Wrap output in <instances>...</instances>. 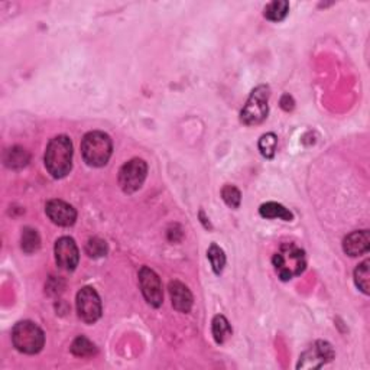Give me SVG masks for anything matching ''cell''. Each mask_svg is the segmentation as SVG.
Segmentation results:
<instances>
[{"label":"cell","instance_id":"cell-1","mask_svg":"<svg viewBox=\"0 0 370 370\" xmlns=\"http://www.w3.org/2000/svg\"><path fill=\"white\" fill-rule=\"evenodd\" d=\"M45 168L51 176L64 178L73 168V143L65 135L52 138L45 150Z\"/></svg>","mask_w":370,"mask_h":370},{"label":"cell","instance_id":"cell-2","mask_svg":"<svg viewBox=\"0 0 370 370\" xmlns=\"http://www.w3.org/2000/svg\"><path fill=\"white\" fill-rule=\"evenodd\" d=\"M272 264L282 281H291L305 270V252L294 243H285L281 246L279 251L273 255Z\"/></svg>","mask_w":370,"mask_h":370},{"label":"cell","instance_id":"cell-3","mask_svg":"<svg viewBox=\"0 0 370 370\" xmlns=\"http://www.w3.org/2000/svg\"><path fill=\"white\" fill-rule=\"evenodd\" d=\"M113 154V142L104 132H89L81 141V155L87 165L100 168L104 167Z\"/></svg>","mask_w":370,"mask_h":370},{"label":"cell","instance_id":"cell-4","mask_svg":"<svg viewBox=\"0 0 370 370\" xmlns=\"http://www.w3.org/2000/svg\"><path fill=\"white\" fill-rule=\"evenodd\" d=\"M12 343L21 353L36 354L44 349L45 334L35 323L19 321L12 330Z\"/></svg>","mask_w":370,"mask_h":370},{"label":"cell","instance_id":"cell-5","mask_svg":"<svg viewBox=\"0 0 370 370\" xmlns=\"http://www.w3.org/2000/svg\"><path fill=\"white\" fill-rule=\"evenodd\" d=\"M269 95L270 90L268 86H257L249 95L243 111L240 113V119L248 126H255L262 123L268 117L269 112Z\"/></svg>","mask_w":370,"mask_h":370},{"label":"cell","instance_id":"cell-6","mask_svg":"<svg viewBox=\"0 0 370 370\" xmlns=\"http://www.w3.org/2000/svg\"><path fill=\"white\" fill-rule=\"evenodd\" d=\"M148 175V165L143 159L135 158L126 162L119 171V185L123 193L133 194L141 189Z\"/></svg>","mask_w":370,"mask_h":370},{"label":"cell","instance_id":"cell-7","mask_svg":"<svg viewBox=\"0 0 370 370\" xmlns=\"http://www.w3.org/2000/svg\"><path fill=\"white\" fill-rule=\"evenodd\" d=\"M77 312L81 321L86 324H94L102 317V301L94 288L84 286L78 291Z\"/></svg>","mask_w":370,"mask_h":370},{"label":"cell","instance_id":"cell-8","mask_svg":"<svg viewBox=\"0 0 370 370\" xmlns=\"http://www.w3.org/2000/svg\"><path fill=\"white\" fill-rule=\"evenodd\" d=\"M139 285L142 294L146 299V303L158 308L162 305L163 294H162V284L158 277V273L148 266H142L139 270Z\"/></svg>","mask_w":370,"mask_h":370},{"label":"cell","instance_id":"cell-9","mask_svg":"<svg viewBox=\"0 0 370 370\" xmlns=\"http://www.w3.org/2000/svg\"><path fill=\"white\" fill-rule=\"evenodd\" d=\"M334 359V350L330 343L317 341L312 347L305 350L299 358L298 369H317Z\"/></svg>","mask_w":370,"mask_h":370},{"label":"cell","instance_id":"cell-10","mask_svg":"<svg viewBox=\"0 0 370 370\" xmlns=\"http://www.w3.org/2000/svg\"><path fill=\"white\" fill-rule=\"evenodd\" d=\"M56 262L64 270H74L78 265L80 252L74 239L64 236L56 242Z\"/></svg>","mask_w":370,"mask_h":370},{"label":"cell","instance_id":"cell-11","mask_svg":"<svg viewBox=\"0 0 370 370\" xmlns=\"http://www.w3.org/2000/svg\"><path fill=\"white\" fill-rule=\"evenodd\" d=\"M45 213L48 216L49 220L61 227H70L76 223L77 220V211L68 203L62 200H51L48 201Z\"/></svg>","mask_w":370,"mask_h":370},{"label":"cell","instance_id":"cell-12","mask_svg":"<svg viewBox=\"0 0 370 370\" xmlns=\"http://www.w3.org/2000/svg\"><path fill=\"white\" fill-rule=\"evenodd\" d=\"M168 290L172 301V307L180 312L185 314L189 312L191 308H193L194 298L193 294L188 290V286L180 281H171Z\"/></svg>","mask_w":370,"mask_h":370},{"label":"cell","instance_id":"cell-13","mask_svg":"<svg viewBox=\"0 0 370 370\" xmlns=\"http://www.w3.org/2000/svg\"><path fill=\"white\" fill-rule=\"evenodd\" d=\"M370 249V236L367 230L353 231L343 240V251L346 255L354 257L367 253Z\"/></svg>","mask_w":370,"mask_h":370},{"label":"cell","instance_id":"cell-14","mask_svg":"<svg viewBox=\"0 0 370 370\" xmlns=\"http://www.w3.org/2000/svg\"><path fill=\"white\" fill-rule=\"evenodd\" d=\"M30 159H31V155L28 154V150L21 146H13L5 152V165L12 170H19V168L26 167L28 165Z\"/></svg>","mask_w":370,"mask_h":370},{"label":"cell","instance_id":"cell-15","mask_svg":"<svg viewBox=\"0 0 370 370\" xmlns=\"http://www.w3.org/2000/svg\"><path fill=\"white\" fill-rule=\"evenodd\" d=\"M259 213L265 218H281L284 222H292L294 218V214L278 203L262 204L259 209Z\"/></svg>","mask_w":370,"mask_h":370},{"label":"cell","instance_id":"cell-16","mask_svg":"<svg viewBox=\"0 0 370 370\" xmlns=\"http://www.w3.org/2000/svg\"><path fill=\"white\" fill-rule=\"evenodd\" d=\"M288 12H290V3L285 0H275L265 6L264 16L270 22H281L286 18Z\"/></svg>","mask_w":370,"mask_h":370},{"label":"cell","instance_id":"cell-17","mask_svg":"<svg viewBox=\"0 0 370 370\" xmlns=\"http://www.w3.org/2000/svg\"><path fill=\"white\" fill-rule=\"evenodd\" d=\"M213 337L217 345H223L226 338L231 336V327L224 315H216L213 319Z\"/></svg>","mask_w":370,"mask_h":370},{"label":"cell","instance_id":"cell-18","mask_svg":"<svg viewBox=\"0 0 370 370\" xmlns=\"http://www.w3.org/2000/svg\"><path fill=\"white\" fill-rule=\"evenodd\" d=\"M71 353L77 358H91L95 353H97V349H95L94 343L90 341L84 336H78L71 345Z\"/></svg>","mask_w":370,"mask_h":370},{"label":"cell","instance_id":"cell-19","mask_svg":"<svg viewBox=\"0 0 370 370\" xmlns=\"http://www.w3.org/2000/svg\"><path fill=\"white\" fill-rule=\"evenodd\" d=\"M22 251L25 253H35L41 248V239L38 231L31 227H25L22 230Z\"/></svg>","mask_w":370,"mask_h":370},{"label":"cell","instance_id":"cell-20","mask_svg":"<svg viewBox=\"0 0 370 370\" xmlns=\"http://www.w3.org/2000/svg\"><path fill=\"white\" fill-rule=\"evenodd\" d=\"M369 265L370 262L369 260H365V262H362L358 268H356L354 270V282H356V286L359 288V290L369 295V290H370V273H369Z\"/></svg>","mask_w":370,"mask_h":370},{"label":"cell","instance_id":"cell-21","mask_svg":"<svg viewBox=\"0 0 370 370\" xmlns=\"http://www.w3.org/2000/svg\"><path fill=\"white\" fill-rule=\"evenodd\" d=\"M207 257L210 260L213 270L217 273V275H220L224 269V265H226V255H224L223 249L220 248V246L213 243L207 251Z\"/></svg>","mask_w":370,"mask_h":370},{"label":"cell","instance_id":"cell-22","mask_svg":"<svg viewBox=\"0 0 370 370\" xmlns=\"http://www.w3.org/2000/svg\"><path fill=\"white\" fill-rule=\"evenodd\" d=\"M277 145H278V138L275 133H266L259 141V150L265 158L270 159L273 158L277 152Z\"/></svg>","mask_w":370,"mask_h":370},{"label":"cell","instance_id":"cell-23","mask_svg":"<svg viewBox=\"0 0 370 370\" xmlns=\"http://www.w3.org/2000/svg\"><path fill=\"white\" fill-rule=\"evenodd\" d=\"M86 253L93 259L103 257L107 253V244L99 238H91L86 243Z\"/></svg>","mask_w":370,"mask_h":370},{"label":"cell","instance_id":"cell-24","mask_svg":"<svg viewBox=\"0 0 370 370\" xmlns=\"http://www.w3.org/2000/svg\"><path fill=\"white\" fill-rule=\"evenodd\" d=\"M222 198L224 200V203L231 209H238L240 203H242V194L240 191L235 187V185H224L222 189Z\"/></svg>","mask_w":370,"mask_h":370},{"label":"cell","instance_id":"cell-25","mask_svg":"<svg viewBox=\"0 0 370 370\" xmlns=\"http://www.w3.org/2000/svg\"><path fill=\"white\" fill-rule=\"evenodd\" d=\"M281 107L284 108V111L290 112L294 108V100L290 94H284L282 99H281Z\"/></svg>","mask_w":370,"mask_h":370}]
</instances>
